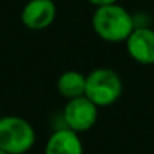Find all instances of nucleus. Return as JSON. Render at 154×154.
Here are the masks:
<instances>
[{"mask_svg": "<svg viewBox=\"0 0 154 154\" xmlns=\"http://www.w3.org/2000/svg\"><path fill=\"white\" fill-rule=\"evenodd\" d=\"M44 154H83V143L77 131L62 127L50 134Z\"/></svg>", "mask_w": 154, "mask_h": 154, "instance_id": "0eeeda50", "label": "nucleus"}, {"mask_svg": "<svg viewBox=\"0 0 154 154\" xmlns=\"http://www.w3.org/2000/svg\"><path fill=\"white\" fill-rule=\"evenodd\" d=\"M85 86H86V75L75 69L63 71L57 77V82H56V88L59 94L66 100L85 95Z\"/></svg>", "mask_w": 154, "mask_h": 154, "instance_id": "6e6552de", "label": "nucleus"}, {"mask_svg": "<svg viewBox=\"0 0 154 154\" xmlns=\"http://www.w3.org/2000/svg\"><path fill=\"white\" fill-rule=\"evenodd\" d=\"M56 14L53 0H29L21 11V23L30 30H44L53 24Z\"/></svg>", "mask_w": 154, "mask_h": 154, "instance_id": "39448f33", "label": "nucleus"}, {"mask_svg": "<svg viewBox=\"0 0 154 154\" xmlns=\"http://www.w3.org/2000/svg\"><path fill=\"white\" fill-rule=\"evenodd\" d=\"M35 140V128L27 119L15 115L0 118V149L9 154H26Z\"/></svg>", "mask_w": 154, "mask_h": 154, "instance_id": "7ed1b4c3", "label": "nucleus"}, {"mask_svg": "<svg viewBox=\"0 0 154 154\" xmlns=\"http://www.w3.org/2000/svg\"><path fill=\"white\" fill-rule=\"evenodd\" d=\"M92 29L103 41L122 42L133 32L134 20L131 14L116 2L95 8L92 15Z\"/></svg>", "mask_w": 154, "mask_h": 154, "instance_id": "f257e3e1", "label": "nucleus"}, {"mask_svg": "<svg viewBox=\"0 0 154 154\" xmlns=\"http://www.w3.org/2000/svg\"><path fill=\"white\" fill-rule=\"evenodd\" d=\"M127 53L140 65H154V30L149 27H134L125 39Z\"/></svg>", "mask_w": 154, "mask_h": 154, "instance_id": "423d86ee", "label": "nucleus"}, {"mask_svg": "<svg viewBox=\"0 0 154 154\" xmlns=\"http://www.w3.org/2000/svg\"><path fill=\"white\" fill-rule=\"evenodd\" d=\"M62 118L65 127L77 133H83L95 125L98 118V106L94 104L86 95L71 98L63 107Z\"/></svg>", "mask_w": 154, "mask_h": 154, "instance_id": "20e7f679", "label": "nucleus"}, {"mask_svg": "<svg viewBox=\"0 0 154 154\" xmlns=\"http://www.w3.org/2000/svg\"><path fill=\"white\" fill-rule=\"evenodd\" d=\"M91 5H94L95 8L98 6H104V5H110V3H116L118 0H88Z\"/></svg>", "mask_w": 154, "mask_h": 154, "instance_id": "1a4fd4ad", "label": "nucleus"}, {"mask_svg": "<svg viewBox=\"0 0 154 154\" xmlns=\"http://www.w3.org/2000/svg\"><path fill=\"white\" fill-rule=\"evenodd\" d=\"M122 94V80L110 68H95L86 75L85 95L98 107H107Z\"/></svg>", "mask_w": 154, "mask_h": 154, "instance_id": "f03ea898", "label": "nucleus"}, {"mask_svg": "<svg viewBox=\"0 0 154 154\" xmlns=\"http://www.w3.org/2000/svg\"><path fill=\"white\" fill-rule=\"evenodd\" d=\"M0 154H9V152H6V151H3V149H0Z\"/></svg>", "mask_w": 154, "mask_h": 154, "instance_id": "9d476101", "label": "nucleus"}, {"mask_svg": "<svg viewBox=\"0 0 154 154\" xmlns=\"http://www.w3.org/2000/svg\"><path fill=\"white\" fill-rule=\"evenodd\" d=\"M0 118H2V113H0Z\"/></svg>", "mask_w": 154, "mask_h": 154, "instance_id": "9b49d317", "label": "nucleus"}]
</instances>
